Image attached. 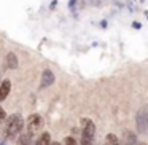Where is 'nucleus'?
Masks as SVG:
<instances>
[{"mask_svg": "<svg viewBox=\"0 0 148 145\" xmlns=\"http://www.w3.org/2000/svg\"><path fill=\"white\" fill-rule=\"evenodd\" d=\"M24 128V120L19 113H13V115L8 116L7 123H5V135L8 139H14L21 134Z\"/></svg>", "mask_w": 148, "mask_h": 145, "instance_id": "nucleus-1", "label": "nucleus"}, {"mask_svg": "<svg viewBox=\"0 0 148 145\" xmlns=\"http://www.w3.org/2000/svg\"><path fill=\"white\" fill-rule=\"evenodd\" d=\"M42 126H43V118L38 115V113H32V115L27 118V128H29L30 132L38 131Z\"/></svg>", "mask_w": 148, "mask_h": 145, "instance_id": "nucleus-2", "label": "nucleus"}, {"mask_svg": "<svg viewBox=\"0 0 148 145\" xmlns=\"http://www.w3.org/2000/svg\"><path fill=\"white\" fill-rule=\"evenodd\" d=\"M137 128L140 132H147L148 129V110L142 109L137 113Z\"/></svg>", "mask_w": 148, "mask_h": 145, "instance_id": "nucleus-3", "label": "nucleus"}, {"mask_svg": "<svg viewBox=\"0 0 148 145\" xmlns=\"http://www.w3.org/2000/svg\"><path fill=\"white\" fill-rule=\"evenodd\" d=\"M54 83V74H53L49 69H45V70L42 72V78H40V88H48L51 86V85Z\"/></svg>", "mask_w": 148, "mask_h": 145, "instance_id": "nucleus-4", "label": "nucleus"}, {"mask_svg": "<svg viewBox=\"0 0 148 145\" xmlns=\"http://www.w3.org/2000/svg\"><path fill=\"white\" fill-rule=\"evenodd\" d=\"M10 91H11V81L10 80H5L3 83L0 85V102L7 99L8 94H10Z\"/></svg>", "mask_w": 148, "mask_h": 145, "instance_id": "nucleus-5", "label": "nucleus"}, {"mask_svg": "<svg viewBox=\"0 0 148 145\" xmlns=\"http://www.w3.org/2000/svg\"><path fill=\"white\" fill-rule=\"evenodd\" d=\"M32 134L34 132H30V131L26 132V134H19L16 145H32Z\"/></svg>", "mask_w": 148, "mask_h": 145, "instance_id": "nucleus-6", "label": "nucleus"}, {"mask_svg": "<svg viewBox=\"0 0 148 145\" xmlns=\"http://www.w3.org/2000/svg\"><path fill=\"white\" fill-rule=\"evenodd\" d=\"M5 61H7V67H8V69H18L19 61H18V56L14 54V53H8Z\"/></svg>", "mask_w": 148, "mask_h": 145, "instance_id": "nucleus-7", "label": "nucleus"}, {"mask_svg": "<svg viewBox=\"0 0 148 145\" xmlns=\"http://www.w3.org/2000/svg\"><path fill=\"white\" fill-rule=\"evenodd\" d=\"M37 145H51V135L49 132H43L37 140Z\"/></svg>", "mask_w": 148, "mask_h": 145, "instance_id": "nucleus-8", "label": "nucleus"}, {"mask_svg": "<svg viewBox=\"0 0 148 145\" xmlns=\"http://www.w3.org/2000/svg\"><path fill=\"white\" fill-rule=\"evenodd\" d=\"M107 144H110V145H119V140H118V137H116L115 134H108V135H107Z\"/></svg>", "mask_w": 148, "mask_h": 145, "instance_id": "nucleus-9", "label": "nucleus"}, {"mask_svg": "<svg viewBox=\"0 0 148 145\" xmlns=\"http://www.w3.org/2000/svg\"><path fill=\"white\" fill-rule=\"evenodd\" d=\"M65 145H78V144H77V140H75L73 137L69 135V137H65Z\"/></svg>", "mask_w": 148, "mask_h": 145, "instance_id": "nucleus-10", "label": "nucleus"}, {"mask_svg": "<svg viewBox=\"0 0 148 145\" xmlns=\"http://www.w3.org/2000/svg\"><path fill=\"white\" fill-rule=\"evenodd\" d=\"M5 123V110L0 107V124H3Z\"/></svg>", "mask_w": 148, "mask_h": 145, "instance_id": "nucleus-11", "label": "nucleus"}, {"mask_svg": "<svg viewBox=\"0 0 148 145\" xmlns=\"http://www.w3.org/2000/svg\"><path fill=\"white\" fill-rule=\"evenodd\" d=\"M51 145H61L59 142H51Z\"/></svg>", "mask_w": 148, "mask_h": 145, "instance_id": "nucleus-12", "label": "nucleus"}, {"mask_svg": "<svg viewBox=\"0 0 148 145\" xmlns=\"http://www.w3.org/2000/svg\"><path fill=\"white\" fill-rule=\"evenodd\" d=\"M0 145H5V142H0Z\"/></svg>", "mask_w": 148, "mask_h": 145, "instance_id": "nucleus-13", "label": "nucleus"}, {"mask_svg": "<svg viewBox=\"0 0 148 145\" xmlns=\"http://www.w3.org/2000/svg\"><path fill=\"white\" fill-rule=\"evenodd\" d=\"M103 145H110V144H107V142H105V144H103Z\"/></svg>", "mask_w": 148, "mask_h": 145, "instance_id": "nucleus-14", "label": "nucleus"}, {"mask_svg": "<svg viewBox=\"0 0 148 145\" xmlns=\"http://www.w3.org/2000/svg\"><path fill=\"white\" fill-rule=\"evenodd\" d=\"M0 77H2V75H0ZM0 85H2V83H0Z\"/></svg>", "mask_w": 148, "mask_h": 145, "instance_id": "nucleus-15", "label": "nucleus"}, {"mask_svg": "<svg viewBox=\"0 0 148 145\" xmlns=\"http://www.w3.org/2000/svg\"><path fill=\"white\" fill-rule=\"evenodd\" d=\"M35 145H37V144H35Z\"/></svg>", "mask_w": 148, "mask_h": 145, "instance_id": "nucleus-16", "label": "nucleus"}]
</instances>
